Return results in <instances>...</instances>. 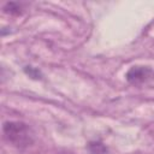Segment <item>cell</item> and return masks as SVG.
<instances>
[{"label": "cell", "mask_w": 154, "mask_h": 154, "mask_svg": "<svg viewBox=\"0 0 154 154\" xmlns=\"http://www.w3.org/2000/svg\"><path fill=\"white\" fill-rule=\"evenodd\" d=\"M88 152L90 154H108V149L107 147L99 142V141H93V142H89L88 143Z\"/></svg>", "instance_id": "3957f363"}, {"label": "cell", "mask_w": 154, "mask_h": 154, "mask_svg": "<svg viewBox=\"0 0 154 154\" xmlns=\"http://www.w3.org/2000/svg\"><path fill=\"white\" fill-rule=\"evenodd\" d=\"M6 140L14 147L24 148L32 143V135L30 128L22 122H6L2 126Z\"/></svg>", "instance_id": "6da1fadb"}, {"label": "cell", "mask_w": 154, "mask_h": 154, "mask_svg": "<svg viewBox=\"0 0 154 154\" xmlns=\"http://www.w3.org/2000/svg\"><path fill=\"white\" fill-rule=\"evenodd\" d=\"M24 72H25L29 77H31V78H34V79H41V78H42L41 71H40L38 69L34 67V66H30V65L25 66V67H24Z\"/></svg>", "instance_id": "277c9868"}, {"label": "cell", "mask_w": 154, "mask_h": 154, "mask_svg": "<svg viewBox=\"0 0 154 154\" xmlns=\"http://www.w3.org/2000/svg\"><path fill=\"white\" fill-rule=\"evenodd\" d=\"M126 81L131 84H141L154 77V71L148 66H132L125 75Z\"/></svg>", "instance_id": "7a4b0ae2"}]
</instances>
